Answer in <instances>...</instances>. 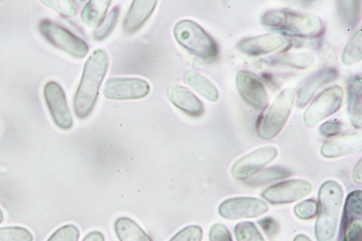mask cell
Returning a JSON list of instances; mask_svg holds the SVG:
<instances>
[{
  "instance_id": "6da1fadb",
  "label": "cell",
  "mask_w": 362,
  "mask_h": 241,
  "mask_svg": "<svg viewBox=\"0 0 362 241\" xmlns=\"http://www.w3.org/2000/svg\"><path fill=\"white\" fill-rule=\"evenodd\" d=\"M109 66L110 57L103 49L95 50L88 57L74 100V110L78 118L84 119L93 111Z\"/></svg>"
},
{
  "instance_id": "7a4b0ae2",
  "label": "cell",
  "mask_w": 362,
  "mask_h": 241,
  "mask_svg": "<svg viewBox=\"0 0 362 241\" xmlns=\"http://www.w3.org/2000/svg\"><path fill=\"white\" fill-rule=\"evenodd\" d=\"M343 197V189L334 180H327L321 186L315 230L318 241H334Z\"/></svg>"
},
{
  "instance_id": "3957f363",
  "label": "cell",
  "mask_w": 362,
  "mask_h": 241,
  "mask_svg": "<svg viewBox=\"0 0 362 241\" xmlns=\"http://www.w3.org/2000/svg\"><path fill=\"white\" fill-rule=\"evenodd\" d=\"M173 34L179 45L202 59H214L218 55L216 42L194 20L178 21L174 27Z\"/></svg>"
},
{
  "instance_id": "277c9868",
  "label": "cell",
  "mask_w": 362,
  "mask_h": 241,
  "mask_svg": "<svg viewBox=\"0 0 362 241\" xmlns=\"http://www.w3.org/2000/svg\"><path fill=\"white\" fill-rule=\"evenodd\" d=\"M293 102L294 93L291 88L285 89L279 95L258 120L257 133L260 138L269 140L280 134L288 122Z\"/></svg>"
},
{
  "instance_id": "5b68a950",
  "label": "cell",
  "mask_w": 362,
  "mask_h": 241,
  "mask_svg": "<svg viewBox=\"0 0 362 241\" xmlns=\"http://www.w3.org/2000/svg\"><path fill=\"white\" fill-rule=\"evenodd\" d=\"M278 30L298 38L315 39L324 34L325 25L316 15L284 10Z\"/></svg>"
},
{
  "instance_id": "8992f818",
  "label": "cell",
  "mask_w": 362,
  "mask_h": 241,
  "mask_svg": "<svg viewBox=\"0 0 362 241\" xmlns=\"http://www.w3.org/2000/svg\"><path fill=\"white\" fill-rule=\"evenodd\" d=\"M40 29L50 44L74 57L82 59L88 52L87 43L62 25L44 20L40 22Z\"/></svg>"
},
{
  "instance_id": "52a82bcc",
  "label": "cell",
  "mask_w": 362,
  "mask_h": 241,
  "mask_svg": "<svg viewBox=\"0 0 362 241\" xmlns=\"http://www.w3.org/2000/svg\"><path fill=\"white\" fill-rule=\"evenodd\" d=\"M343 98V89L339 86L325 89L305 112V124L308 127H314L324 119L338 112L342 105Z\"/></svg>"
},
{
  "instance_id": "ba28073f",
  "label": "cell",
  "mask_w": 362,
  "mask_h": 241,
  "mask_svg": "<svg viewBox=\"0 0 362 241\" xmlns=\"http://www.w3.org/2000/svg\"><path fill=\"white\" fill-rule=\"evenodd\" d=\"M148 83L139 78H112L105 83L104 96L110 100H129L146 98L150 93Z\"/></svg>"
},
{
  "instance_id": "9c48e42d",
  "label": "cell",
  "mask_w": 362,
  "mask_h": 241,
  "mask_svg": "<svg viewBox=\"0 0 362 241\" xmlns=\"http://www.w3.org/2000/svg\"><path fill=\"white\" fill-rule=\"evenodd\" d=\"M277 156L278 150L274 146L259 148L236 161L231 167V175L237 180H247L273 162Z\"/></svg>"
},
{
  "instance_id": "30bf717a",
  "label": "cell",
  "mask_w": 362,
  "mask_h": 241,
  "mask_svg": "<svg viewBox=\"0 0 362 241\" xmlns=\"http://www.w3.org/2000/svg\"><path fill=\"white\" fill-rule=\"evenodd\" d=\"M312 191L313 186L308 180L293 179L267 188L262 196L272 204H286L308 196Z\"/></svg>"
},
{
  "instance_id": "8fae6325",
  "label": "cell",
  "mask_w": 362,
  "mask_h": 241,
  "mask_svg": "<svg viewBox=\"0 0 362 241\" xmlns=\"http://www.w3.org/2000/svg\"><path fill=\"white\" fill-rule=\"evenodd\" d=\"M268 211L266 202L252 197L229 199L219 207L220 215L228 220L256 218L266 214Z\"/></svg>"
},
{
  "instance_id": "7c38bea8",
  "label": "cell",
  "mask_w": 362,
  "mask_h": 241,
  "mask_svg": "<svg viewBox=\"0 0 362 241\" xmlns=\"http://www.w3.org/2000/svg\"><path fill=\"white\" fill-rule=\"evenodd\" d=\"M46 104L55 124L63 130H69L74 124L66 94L59 83H47L44 90Z\"/></svg>"
},
{
  "instance_id": "4fadbf2b",
  "label": "cell",
  "mask_w": 362,
  "mask_h": 241,
  "mask_svg": "<svg viewBox=\"0 0 362 241\" xmlns=\"http://www.w3.org/2000/svg\"><path fill=\"white\" fill-rule=\"evenodd\" d=\"M362 192L350 193L346 200L341 221V233L343 241H362Z\"/></svg>"
},
{
  "instance_id": "5bb4252c",
  "label": "cell",
  "mask_w": 362,
  "mask_h": 241,
  "mask_svg": "<svg viewBox=\"0 0 362 241\" xmlns=\"http://www.w3.org/2000/svg\"><path fill=\"white\" fill-rule=\"evenodd\" d=\"M291 41L285 35L278 33L263 35L240 41L238 48L251 56L265 55L288 50Z\"/></svg>"
},
{
  "instance_id": "9a60e30c",
  "label": "cell",
  "mask_w": 362,
  "mask_h": 241,
  "mask_svg": "<svg viewBox=\"0 0 362 241\" xmlns=\"http://www.w3.org/2000/svg\"><path fill=\"white\" fill-rule=\"evenodd\" d=\"M238 91L245 102L258 110H264L268 105V95L262 82L253 74L240 71L236 76Z\"/></svg>"
},
{
  "instance_id": "2e32d148",
  "label": "cell",
  "mask_w": 362,
  "mask_h": 241,
  "mask_svg": "<svg viewBox=\"0 0 362 241\" xmlns=\"http://www.w3.org/2000/svg\"><path fill=\"white\" fill-rule=\"evenodd\" d=\"M339 75L337 69L330 67L322 69L308 77L297 89L296 106L299 108L305 107L319 88L336 81Z\"/></svg>"
},
{
  "instance_id": "e0dca14e",
  "label": "cell",
  "mask_w": 362,
  "mask_h": 241,
  "mask_svg": "<svg viewBox=\"0 0 362 241\" xmlns=\"http://www.w3.org/2000/svg\"><path fill=\"white\" fill-rule=\"evenodd\" d=\"M361 149V134L349 131L324 142L320 153L324 158L332 159L354 154Z\"/></svg>"
},
{
  "instance_id": "ac0fdd59",
  "label": "cell",
  "mask_w": 362,
  "mask_h": 241,
  "mask_svg": "<svg viewBox=\"0 0 362 241\" xmlns=\"http://www.w3.org/2000/svg\"><path fill=\"white\" fill-rule=\"evenodd\" d=\"M168 98L175 107L191 117H199L204 112L202 102L184 86H171L168 90Z\"/></svg>"
},
{
  "instance_id": "d6986e66",
  "label": "cell",
  "mask_w": 362,
  "mask_h": 241,
  "mask_svg": "<svg viewBox=\"0 0 362 241\" xmlns=\"http://www.w3.org/2000/svg\"><path fill=\"white\" fill-rule=\"evenodd\" d=\"M157 5L156 0H135L124 20V31L129 34L137 32L152 16Z\"/></svg>"
},
{
  "instance_id": "ffe728a7",
  "label": "cell",
  "mask_w": 362,
  "mask_h": 241,
  "mask_svg": "<svg viewBox=\"0 0 362 241\" xmlns=\"http://www.w3.org/2000/svg\"><path fill=\"white\" fill-rule=\"evenodd\" d=\"M361 77L351 76L348 81V112L352 125L357 129L362 126L361 116Z\"/></svg>"
},
{
  "instance_id": "44dd1931",
  "label": "cell",
  "mask_w": 362,
  "mask_h": 241,
  "mask_svg": "<svg viewBox=\"0 0 362 241\" xmlns=\"http://www.w3.org/2000/svg\"><path fill=\"white\" fill-rule=\"evenodd\" d=\"M115 231L119 241H152L145 231L129 218H119L115 223Z\"/></svg>"
},
{
  "instance_id": "7402d4cb",
  "label": "cell",
  "mask_w": 362,
  "mask_h": 241,
  "mask_svg": "<svg viewBox=\"0 0 362 241\" xmlns=\"http://www.w3.org/2000/svg\"><path fill=\"white\" fill-rule=\"evenodd\" d=\"M185 82L206 100L210 102L219 100L220 94L217 87L202 74L189 73L185 76Z\"/></svg>"
},
{
  "instance_id": "603a6c76",
  "label": "cell",
  "mask_w": 362,
  "mask_h": 241,
  "mask_svg": "<svg viewBox=\"0 0 362 241\" xmlns=\"http://www.w3.org/2000/svg\"><path fill=\"white\" fill-rule=\"evenodd\" d=\"M110 5V0H90L82 11L83 22L90 28L99 26L105 20Z\"/></svg>"
},
{
  "instance_id": "cb8c5ba5",
  "label": "cell",
  "mask_w": 362,
  "mask_h": 241,
  "mask_svg": "<svg viewBox=\"0 0 362 241\" xmlns=\"http://www.w3.org/2000/svg\"><path fill=\"white\" fill-rule=\"evenodd\" d=\"M267 63L295 69H307L314 64L315 57L309 53H292L271 57L267 59Z\"/></svg>"
},
{
  "instance_id": "d4e9b609",
  "label": "cell",
  "mask_w": 362,
  "mask_h": 241,
  "mask_svg": "<svg viewBox=\"0 0 362 241\" xmlns=\"http://www.w3.org/2000/svg\"><path fill=\"white\" fill-rule=\"evenodd\" d=\"M361 26L349 40L341 54V62L346 66L355 65L361 62L362 58Z\"/></svg>"
},
{
  "instance_id": "484cf974",
  "label": "cell",
  "mask_w": 362,
  "mask_h": 241,
  "mask_svg": "<svg viewBox=\"0 0 362 241\" xmlns=\"http://www.w3.org/2000/svg\"><path fill=\"white\" fill-rule=\"evenodd\" d=\"M337 4L339 16L343 23L349 28H354L361 20V2L339 1Z\"/></svg>"
},
{
  "instance_id": "4316f807",
  "label": "cell",
  "mask_w": 362,
  "mask_h": 241,
  "mask_svg": "<svg viewBox=\"0 0 362 241\" xmlns=\"http://www.w3.org/2000/svg\"><path fill=\"white\" fill-rule=\"evenodd\" d=\"M290 175V170L286 167L281 166L271 167L247 180V184L250 187H259L275 182V180L286 178Z\"/></svg>"
},
{
  "instance_id": "83f0119b",
  "label": "cell",
  "mask_w": 362,
  "mask_h": 241,
  "mask_svg": "<svg viewBox=\"0 0 362 241\" xmlns=\"http://www.w3.org/2000/svg\"><path fill=\"white\" fill-rule=\"evenodd\" d=\"M234 234L237 241H265L252 222L238 223L235 228Z\"/></svg>"
},
{
  "instance_id": "f1b7e54d",
  "label": "cell",
  "mask_w": 362,
  "mask_h": 241,
  "mask_svg": "<svg viewBox=\"0 0 362 241\" xmlns=\"http://www.w3.org/2000/svg\"><path fill=\"white\" fill-rule=\"evenodd\" d=\"M34 235L23 227L0 228V241H34Z\"/></svg>"
},
{
  "instance_id": "f546056e",
  "label": "cell",
  "mask_w": 362,
  "mask_h": 241,
  "mask_svg": "<svg viewBox=\"0 0 362 241\" xmlns=\"http://www.w3.org/2000/svg\"><path fill=\"white\" fill-rule=\"evenodd\" d=\"M119 13V7H115L107 18L98 26L95 33V38L96 40L102 41L111 34L117 23Z\"/></svg>"
},
{
  "instance_id": "4dcf8cb0",
  "label": "cell",
  "mask_w": 362,
  "mask_h": 241,
  "mask_svg": "<svg viewBox=\"0 0 362 241\" xmlns=\"http://www.w3.org/2000/svg\"><path fill=\"white\" fill-rule=\"evenodd\" d=\"M42 3L65 17H72L77 13V8L74 3L69 1V0H47V1H42Z\"/></svg>"
},
{
  "instance_id": "1f68e13d",
  "label": "cell",
  "mask_w": 362,
  "mask_h": 241,
  "mask_svg": "<svg viewBox=\"0 0 362 241\" xmlns=\"http://www.w3.org/2000/svg\"><path fill=\"white\" fill-rule=\"evenodd\" d=\"M80 230L74 225H66L57 229L47 241H78Z\"/></svg>"
},
{
  "instance_id": "d6a6232c",
  "label": "cell",
  "mask_w": 362,
  "mask_h": 241,
  "mask_svg": "<svg viewBox=\"0 0 362 241\" xmlns=\"http://www.w3.org/2000/svg\"><path fill=\"white\" fill-rule=\"evenodd\" d=\"M294 213L300 220H310L317 213V203L313 199L300 202L294 207Z\"/></svg>"
},
{
  "instance_id": "836d02e7",
  "label": "cell",
  "mask_w": 362,
  "mask_h": 241,
  "mask_svg": "<svg viewBox=\"0 0 362 241\" xmlns=\"http://www.w3.org/2000/svg\"><path fill=\"white\" fill-rule=\"evenodd\" d=\"M203 230L198 225H190L179 231L170 241H202Z\"/></svg>"
},
{
  "instance_id": "e575fe53",
  "label": "cell",
  "mask_w": 362,
  "mask_h": 241,
  "mask_svg": "<svg viewBox=\"0 0 362 241\" xmlns=\"http://www.w3.org/2000/svg\"><path fill=\"white\" fill-rule=\"evenodd\" d=\"M209 238V241H233L228 228L221 223H216L211 227Z\"/></svg>"
},
{
  "instance_id": "d590c367",
  "label": "cell",
  "mask_w": 362,
  "mask_h": 241,
  "mask_svg": "<svg viewBox=\"0 0 362 241\" xmlns=\"http://www.w3.org/2000/svg\"><path fill=\"white\" fill-rule=\"evenodd\" d=\"M342 124L337 120H329L320 127V133L325 137H334L340 133Z\"/></svg>"
},
{
  "instance_id": "8d00e7d4",
  "label": "cell",
  "mask_w": 362,
  "mask_h": 241,
  "mask_svg": "<svg viewBox=\"0 0 362 241\" xmlns=\"http://www.w3.org/2000/svg\"><path fill=\"white\" fill-rule=\"evenodd\" d=\"M259 224L264 233L269 237L276 236L279 232V225L272 218H264L259 221Z\"/></svg>"
},
{
  "instance_id": "74e56055",
  "label": "cell",
  "mask_w": 362,
  "mask_h": 241,
  "mask_svg": "<svg viewBox=\"0 0 362 241\" xmlns=\"http://www.w3.org/2000/svg\"><path fill=\"white\" fill-rule=\"evenodd\" d=\"M83 241H105L104 235L99 231L88 233Z\"/></svg>"
},
{
  "instance_id": "f35d334b",
  "label": "cell",
  "mask_w": 362,
  "mask_h": 241,
  "mask_svg": "<svg viewBox=\"0 0 362 241\" xmlns=\"http://www.w3.org/2000/svg\"><path fill=\"white\" fill-rule=\"evenodd\" d=\"M353 178L356 183L358 184H361V161H360L355 167Z\"/></svg>"
},
{
  "instance_id": "ab89813d",
  "label": "cell",
  "mask_w": 362,
  "mask_h": 241,
  "mask_svg": "<svg viewBox=\"0 0 362 241\" xmlns=\"http://www.w3.org/2000/svg\"><path fill=\"white\" fill-rule=\"evenodd\" d=\"M293 241H312L309 237L305 235L300 234L295 237Z\"/></svg>"
},
{
  "instance_id": "60d3db41",
  "label": "cell",
  "mask_w": 362,
  "mask_h": 241,
  "mask_svg": "<svg viewBox=\"0 0 362 241\" xmlns=\"http://www.w3.org/2000/svg\"><path fill=\"white\" fill-rule=\"evenodd\" d=\"M4 220V216L3 213V211L1 210V208H0V223H2Z\"/></svg>"
}]
</instances>
